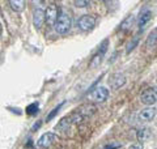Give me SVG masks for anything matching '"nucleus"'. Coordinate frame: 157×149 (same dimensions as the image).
<instances>
[{
    "label": "nucleus",
    "mask_w": 157,
    "mask_h": 149,
    "mask_svg": "<svg viewBox=\"0 0 157 149\" xmlns=\"http://www.w3.org/2000/svg\"><path fill=\"white\" fill-rule=\"evenodd\" d=\"M151 18H152V12L151 11H145L144 13H141V16L139 17V28L143 29L145 25L151 21Z\"/></svg>",
    "instance_id": "f8f14e48"
},
{
    "label": "nucleus",
    "mask_w": 157,
    "mask_h": 149,
    "mask_svg": "<svg viewBox=\"0 0 157 149\" xmlns=\"http://www.w3.org/2000/svg\"><path fill=\"white\" fill-rule=\"evenodd\" d=\"M109 84L113 89H119L126 84V77L122 73H114L109 78Z\"/></svg>",
    "instance_id": "0eeeda50"
},
{
    "label": "nucleus",
    "mask_w": 157,
    "mask_h": 149,
    "mask_svg": "<svg viewBox=\"0 0 157 149\" xmlns=\"http://www.w3.org/2000/svg\"><path fill=\"white\" fill-rule=\"evenodd\" d=\"M155 42H156V29H155V30L149 34L148 41H147V46H149V47L155 46Z\"/></svg>",
    "instance_id": "2eb2a0df"
},
{
    "label": "nucleus",
    "mask_w": 157,
    "mask_h": 149,
    "mask_svg": "<svg viewBox=\"0 0 157 149\" xmlns=\"http://www.w3.org/2000/svg\"><path fill=\"white\" fill-rule=\"evenodd\" d=\"M55 140H56V135H55V133L46 132V133H43V135L39 137L38 147H41L43 149H47V148H50L54 143H55Z\"/></svg>",
    "instance_id": "39448f33"
},
{
    "label": "nucleus",
    "mask_w": 157,
    "mask_h": 149,
    "mask_svg": "<svg viewBox=\"0 0 157 149\" xmlns=\"http://www.w3.org/2000/svg\"><path fill=\"white\" fill-rule=\"evenodd\" d=\"M122 145L119 143H114V144H111V145H107V147H105L104 149H118V148H121Z\"/></svg>",
    "instance_id": "6ab92c4d"
},
{
    "label": "nucleus",
    "mask_w": 157,
    "mask_h": 149,
    "mask_svg": "<svg viewBox=\"0 0 157 149\" xmlns=\"http://www.w3.org/2000/svg\"><path fill=\"white\" fill-rule=\"evenodd\" d=\"M45 13V21L48 24V25H54L56 21V17H58V7L55 4H50V6L47 7L46 11H43Z\"/></svg>",
    "instance_id": "423d86ee"
},
{
    "label": "nucleus",
    "mask_w": 157,
    "mask_h": 149,
    "mask_svg": "<svg viewBox=\"0 0 157 149\" xmlns=\"http://www.w3.org/2000/svg\"><path fill=\"white\" fill-rule=\"evenodd\" d=\"M156 115V109L155 107H147L143 109L139 114V118L143 119V120H152Z\"/></svg>",
    "instance_id": "9d476101"
},
{
    "label": "nucleus",
    "mask_w": 157,
    "mask_h": 149,
    "mask_svg": "<svg viewBox=\"0 0 157 149\" xmlns=\"http://www.w3.org/2000/svg\"><path fill=\"white\" fill-rule=\"evenodd\" d=\"M38 113V103H32L26 107V114L29 115H34V114Z\"/></svg>",
    "instance_id": "4468645a"
},
{
    "label": "nucleus",
    "mask_w": 157,
    "mask_h": 149,
    "mask_svg": "<svg viewBox=\"0 0 157 149\" xmlns=\"http://www.w3.org/2000/svg\"><path fill=\"white\" fill-rule=\"evenodd\" d=\"M107 41H105L104 42V44H102V47H101V50L98 51L94 56L92 58V60H90V67L92 68H96L98 64H100L101 62H102V58H104V55H105V52H106V50H107Z\"/></svg>",
    "instance_id": "6e6552de"
},
{
    "label": "nucleus",
    "mask_w": 157,
    "mask_h": 149,
    "mask_svg": "<svg viewBox=\"0 0 157 149\" xmlns=\"http://www.w3.org/2000/svg\"><path fill=\"white\" fill-rule=\"evenodd\" d=\"M140 101L144 103V105L152 106L155 105L157 101V93L155 88H147L145 90L140 94Z\"/></svg>",
    "instance_id": "7ed1b4c3"
},
{
    "label": "nucleus",
    "mask_w": 157,
    "mask_h": 149,
    "mask_svg": "<svg viewBox=\"0 0 157 149\" xmlns=\"http://www.w3.org/2000/svg\"><path fill=\"white\" fill-rule=\"evenodd\" d=\"M89 97L93 99V101L97 102H105L107 98H109V90L105 86H97L90 92Z\"/></svg>",
    "instance_id": "20e7f679"
},
{
    "label": "nucleus",
    "mask_w": 157,
    "mask_h": 149,
    "mask_svg": "<svg viewBox=\"0 0 157 149\" xmlns=\"http://www.w3.org/2000/svg\"><path fill=\"white\" fill-rule=\"evenodd\" d=\"M73 4H75L76 7H78V8H84V7L89 6L90 2H88V0H75V2H73Z\"/></svg>",
    "instance_id": "f3484780"
},
{
    "label": "nucleus",
    "mask_w": 157,
    "mask_h": 149,
    "mask_svg": "<svg viewBox=\"0 0 157 149\" xmlns=\"http://www.w3.org/2000/svg\"><path fill=\"white\" fill-rule=\"evenodd\" d=\"M43 22H45V13L42 9H36L33 14V25L36 26V29H41Z\"/></svg>",
    "instance_id": "1a4fd4ad"
},
{
    "label": "nucleus",
    "mask_w": 157,
    "mask_h": 149,
    "mask_svg": "<svg viewBox=\"0 0 157 149\" xmlns=\"http://www.w3.org/2000/svg\"><path fill=\"white\" fill-rule=\"evenodd\" d=\"M9 6H11V8L14 12H21L22 9L25 8V2H24V0H11Z\"/></svg>",
    "instance_id": "ddd939ff"
},
{
    "label": "nucleus",
    "mask_w": 157,
    "mask_h": 149,
    "mask_svg": "<svg viewBox=\"0 0 157 149\" xmlns=\"http://www.w3.org/2000/svg\"><path fill=\"white\" fill-rule=\"evenodd\" d=\"M96 25V18L93 16H89V14H84V16H81L78 18L77 21V28L80 29L82 32H89L92 30L93 28H94Z\"/></svg>",
    "instance_id": "f03ea898"
},
{
    "label": "nucleus",
    "mask_w": 157,
    "mask_h": 149,
    "mask_svg": "<svg viewBox=\"0 0 157 149\" xmlns=\"http://www.w3.org/2000/svg\"><path fill=\"white\" fill-rule=\"evenodd\" d=\"M137 42H139V39L135 38V39H134V42H131V43H130V46L127 47V52H130L131 50H134V48H135V46L137 44Z\"/></svg>",
    "instance_id": "a211bd4d"
},
{
    "label": "nucleus",
    "mask_w": 157,
    "mask_h": 149,
    "mask_svg": "<svg viewBox=\"0 0 157 149\" xmlns=\"http://www.w3.org/2000/svg\"><path fill=\"white\" fill-rule=\"evenodd\" d=\"M2 33H3V28H2V24H0V36H2Z\"/></svg>",
    "instance_id": "412c9836"
},
{
    "label": "nucleus",
    "mask_w": 157,
    "mask_h": 149,
    "mask_svg": "<svg viewBox=\"0 0 157 149\" xmlns=\"http://www.w3.org/2000/svg\"><path fill=\"white\" fill-rule=\"evenodd\" d=\"M136 136H137V140H139L140 143L149 141L152 139V132H151L149 128H140V130L137 131Z\"/></svg>",
    "instance_id": "9b49d317"
},
{
    "label": "nucleus",
    "mask_w": 157,
    "mask_h": 149,
    "mask_svg": "<svg viewBox=\"0 0 157 149\" xmlns=\"http://www.w3.org/2000/svg\"><path fill=\"white\" fill-rule=\"evenodd\" d=\"M63 105H64V102H62L60 105H59V106H56L55 109H54V110H52V111H51V113H50V114H48V115H47V120H51V119H52V118L55 117L56 114L59 113V110H60V107H62Z\"/></svg>",
    "instance_id": "dca6fc26"
},
{
    "label": "nucleus",
    "mask_w": 157,
    "mask_h": 149,
    "mask_svg": "<svg viewBox=\"0 0 157 149\" xmlns=\"http://www.w3.org/2000/svg\"><path fill=\"white\" fill-rule=\"evenodd\" d=\"M128 149H143V144L141 143H136V144H132V145Z\"/></svg>",
    "instance_id": "aec40b11"
},
{
    "label": "nucleus",
    "mask_w": 157,
    "mask_h": 149,
    "mask_svg": "<svg viewBox=\"0 0 157 149\" xmlns=\"http://www.w3.org/2000/svg\"><path fill=\"white\" fill-rule=\"evenodd\" d=\"M71 25H72V18L67 12L62 11L60 13H58V17H56V21L54 24V26H55V30L59 34L68 33L71 29Z\"/></svg>",
    "instance_id": "f257e3e1"
}]
</instances>
